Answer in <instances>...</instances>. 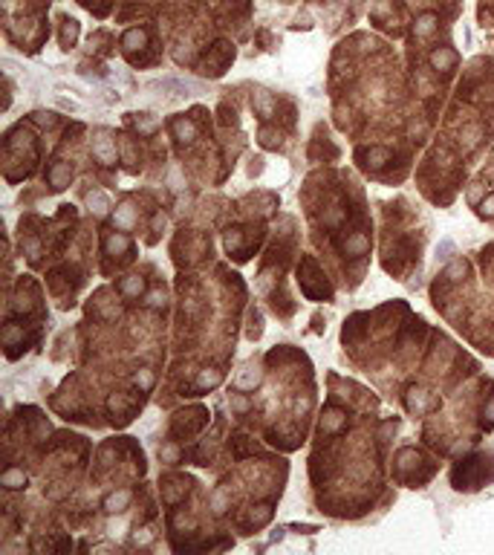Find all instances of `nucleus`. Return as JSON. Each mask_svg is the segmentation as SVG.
<instances>
[{"mask_svg": "<svg viewBox=\"0 0 494 555\" xmlns=\"http://www.w3.org/2000/svg\"><path fill=\"white\" fill-rule=\"evenodd\" d=\"M483 211H486V214H494V197H489V203H483Z\"/></svg>", "mask_w": 494, "mask_h": 555, "instance_id": "nucleus-1", "label": "nucleus"}]
</instances>
